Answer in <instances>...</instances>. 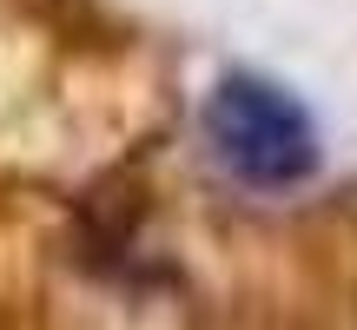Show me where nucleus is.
Listing matches in <instances>:
<instances>
[{
  "instance_id": "1",
  "label": "nucleus",
  "mask_w": 357,
  "mask_h": 330,
  "mask_svg": "<svg viewBox=\"0 0 357 330\" xmlns=\"http://www.w3.org/2000/svg\"><path fill=\"white\" fill-rule=\"evenodd\" d=\"M205 146L252 191H291L324 159L311 106L265 73H225L212 86V100H205Z\"/></svg>"
}]
</instances>
